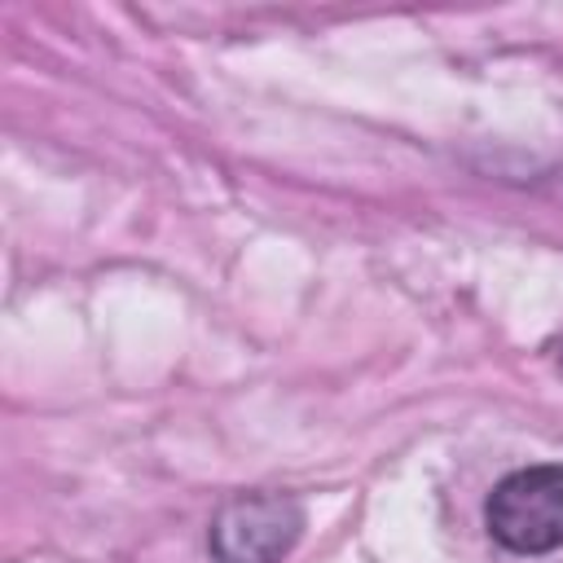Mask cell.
<instances>
[{
    "mask_svg": "<svg viewBox=\"0 0 563 563\" xmlns=\"http://www.w3.org/2000/svg\"><path fill=\"white\" fill-rule=\"evenodd\" d=\"M488 537L510 554H550L563 545V462L510 471L484 501Z\"/></svg>",
    "mask_w": 563,
    "mask_h": 563,
    "instance_id": "cell-1",
    "label": "cell"
},
{
    "mask_svg": "<svg viewBox=\"0 0 563 563\" xmlns=\"http://www.w3.org/2000/svg\"><path fill=\"white\" fill-rule=\"evenodd\" d=\"M303 537V501L277 488H251L220 501L207 528L216 563H282Z\"/></svg>",
    "mask_w": 563,
    "mask_h": 563,
    "instance_id": "cell-2",
    "label": "cell"
},
{
    "mask_svg": "<svg viewBox=\"0 0 563 563\" xmlns=\"http://www.w3.org/2000/svg\"><path fill=\"white\" fill-rule=\"evenodd\" d=\"M550 352H554V361H559V369H563V343H554Z\"/></svg>",
    "mask_w": 563,
    "mask_h": 563,
    "instance_id": "cell-3",
    "label": "cell"
}]
</instances>
